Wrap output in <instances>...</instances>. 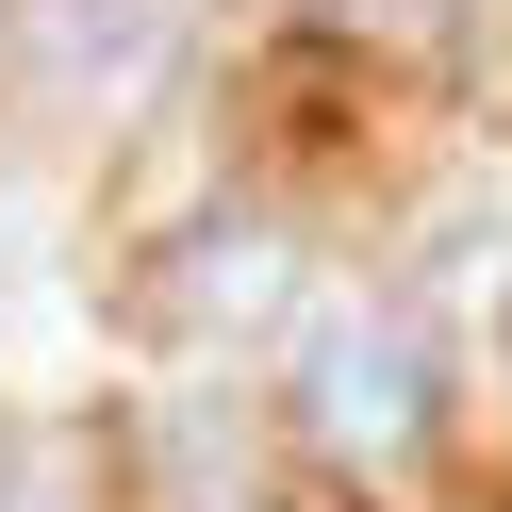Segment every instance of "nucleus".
Masks as SVG:
<instances>
[{
  "mask_svg": "<svg viewBox=\"0 0 512 512\" xmlns=\"http://www.w3.org/2000/svg\"><path fill=\"white\" fill-rule=\"evenodd\" d=\"M166 50H182V0H17V67H34L50 100H83V116L149 100Z\"/></svg>",
  "mask_w": 512,
  "mask_h": 512,
  "instance_id": "obj_2",
  "label": "nucleus"
},
{
  "mask_svg": "<svg viewBox=\"0 0 512 512\" xmlns=\"http://www.w3.org/2000/svg\"><path fill=\"white\" fill-rule=\"evenodd\" d=\"M265 17H430V0H265Z\"/></svg>",
  "mask_w": 512,
  "mask_h": 512,
  "instance_id": "obj_4",
  "label": "nucleus"
},
{
  "mask_svg": "<svg viewBox=\"0 0 512 512\" xmlns=\"http://www.w3.org/2000/svg\"><path fill=\"white\" fill-rule=\"evenodd\" d=\"M298 413L331 463H413L430 446V314L413 298H314L298 314Z\"/></svg>",
  "mask_w": 512,
  "mask_h": 512,
  "instance_id": "obj_1",
  "label": "nucleus"
},
{
  "mask_svg": "<svg viewBox=\"0 0 512 512\" xmlns=\"http://www.w3.org/2000/svg\"><path fill=\"white\" fill-rule=\"evenodd\" d=\"M215 512H232V496H215Z\"/></svg>",
  "mask_w": 512,
  "mask_h": 512,
  "instance_id": "obj_5",
  "label": "nucleus"
},
{
  "mask_svg": "<svg viewBox=\"0 0 512 512\" xmlns=\"http://www.w3.org/2000/svg\"><path fill=\"white\" fill-rule=\"evenodd\" d=\"M298 314H314L298 232H265V215H215V232L182 248V331H199V347H265V331H298Z\"/></svg>",
  "mask_w": 512,
  "mask_h": 512,
  "instance_id": "obj_3",
  "label": "nucleus"
}]
</instances>
